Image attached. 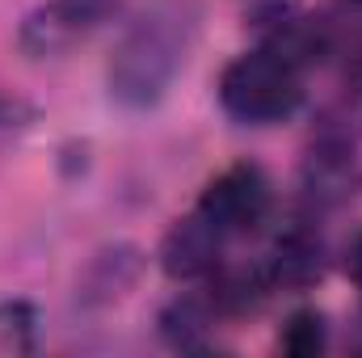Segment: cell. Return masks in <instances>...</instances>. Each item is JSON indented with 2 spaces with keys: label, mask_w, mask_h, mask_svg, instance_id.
Here are the masks:
<instances>
[{
  "label": "cell",
  "mask_w": 362,
  "mask_h": 358,
  "mask_svg": "<svg viewBox=\"0 0 362 358\" xmlns=\"http://www.w3.org/2000/svg\"><path fill=\"white\" fill-rule=\"evenodd\" d=\"M189 34H194V21L181 8H160V13H148L144 21H135L122 34V42L114 47L110 68H105L114 101H122L131 110L156 105L185 64Z\"/></svg>",
  "instance_id": "obj_1"
},
{
  "label": "cell",
  "mask_w": 362,
  "mask_h": 358,
  "mask_svg": "<svg viewBox=\"0 0 362 358\" xmlns=\"http://www.w3.org/2000/svg\"><path fill=\"white\" fill-rule=\"evenodd\" d=\"M219 105L249 127L286 122L303 105V68L270 47L245 51L219 76Z\"/></svg>",
  "instance_id": "obj_2"
},
{
  "label": "cell",
  "mask_w": 362,
  "mask_h": 358,
  "mask_svg": "<svg viewBox=\"0 0 362 358\" xmlns=\"http://www.w3.org/2000/svg\"><path fill=\"white\" fill-rule=\"evenodd\" d=\"M270 202H274V190L266 169L253 165V161H240V165H228L219 178L206 181V190L198 198V211L232 241V236L253 232L270 215Z\"/></svg>",
  "instance_id": "obj_3"
},
{
  "label": "cell",
  "mask_w": 362,
  "mask_h": 358,
  "mask_svg": "<svg viewBox=\"0 0 362 358\" xmlns=\"http://www.w3.org/2000/svg\"><path fill=\"white\" fill-rule=\"evenodd\" d=\"M223 245H228V236L194 207L189 215H181L177 224L169 228V236L160 245V266H165L169 278H181V282L211 278L215 270L223 266Z\"/></svg>",
  "instance_id": "obj_4"
},
{
  "label": "cell",
  "mask_w": 362,
  "mask_h": 358,
  "mask_svg": "<svg viewBox=\"0 0 362 358\" xmlns=\"http://www.w3.org/2000/svg\"><path fill=\"white\" fill-rule=\"evenodd\" d=\"M110 4L114 0H51L25 21L21 42L34 55H55V51L81 42L89 30H97L101 17L110 13Z\"/></svg>",
  "instance_id": "obj_5"
},
{
  "label": "cell",
  "mask_w": 362,
  "mask_h": 358,
  "mask_svg": "<svg viewBox=\"0 0 362 358\" xmlns=\"http://www.w3.org/2000/svg\"><path fill=\"white\" fill-rule=\"evenodd\" d=\"M266 282L270 287H312L325 274V245L308 228H291L274 241L270 262H266Z\"/></svg>",
  "instance_id": "obj_6"
},
{
  "label": "cell",
  "mask_w": 362,
  "mask_h": 358,
  "mask_svg": "<svg viewBox=\"0 0 362 358\" xmlns=\"http://www.w3.org/2000/svg\"><path fill=\"white\" fill-rule=\"evenodd\" d=\"M325 342H329V325H325V316H320L316 308L295 312V316L282 325V337H278L282 354H291V358L320 354V350H325Z\"/></svg>",
  "instance_id": "obj_7"
},
{
  "label": "cell",
  "mask_w": 362,
  "mask_h": 358,
  "mask_svg": "<svg viewBox=\"0 0 362 358\" xmlns=\"http://www.w3.org/2000/svg\"><path fill=\"white\" fill-rule=\"evenodd\" d=\"M346 274H350V282L362 291V232L350 241V249H346Z\"/></svg>",
  "instance_id": "obj_8"
},
{
  "label": "cell",
  "mask_w": 362,
  "mask_h": 358,
  "mask_svg": "<svg viewBox=\"0 0 362 358\" xmlns=\"http://www.w3.org/2000/svg\"><path fill=\"white\" fill-rule=\"evenodd\" d=\"M346 85L354 93H362V38L354 42V51L346 55Z\"/></svg>",
  "instance_id": "obj_9"
},
{
  "label": "cell",
  "mask_w": 362,
  "mask_h": 358,
  "mask_svg": "<svg viewBox=\"0 0 362 358\" xmlns=\"http://www.w3.org/2000/svg\"><path fill=\"white\" fill-rule=\"evenodd\" d=\"M21 114V105L8 97V93H0V122H8V118H17Z\"/></svg>",
  "instance_id": "obj_10"
},
{
  "label": "cell",
  "mask_w": 362,
  "mask_h": 358,
  "mask_svg": "<svg viewBox=\"0 0 362 358\" xmlns=\"http://www.w3.org/2000/svg\"><path fill=\"white\" fill-rule=\"evenodd\" d=\"M346 4H350V8H358V13H362V0H346Z\"/></svg>",
  "instance_id": "obj_11"
}]
</instances>
